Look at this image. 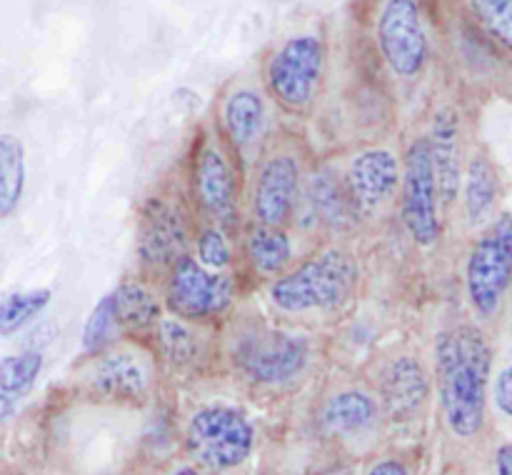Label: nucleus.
<instances>
[{
    "label": "nucleus",
    "instance_id": "f257e3e1",
    "mask_svg": "<svg viewBox=\"0 0 512 475\" xmlns=\"http://www.w3.org/2000/svg\"><path fill=\"white\" fill-rule=\"evenodd\" d=\"M493 348L475 323H458L435 338V383L443 423L458 440H475L488 420Z\"/></svg>",
    "mask_w": 512,
    "mask_h": 475
},
{
    "label": "nucleus",
    "instance_id": "f03ea898",
    "mask_svg": "<svg viewBox=\"0 0 512 475\" xmlns=\"http://www.w3.org/2000/svg\"><path fill=\"white\" fill-rule=\"evenodd\" d=\"M358 260L343 248H328L268 285L270 303L288 315L343 308L358 288Z\"/></svg>",
    "mask_w": 512,
    "mask_h": 475
},
{
    "label": "nucleus",
    "instance_id": "7ed1b4c3",
    "mask_svg": "<svg viewBox=\"0 0 512 475\" xmlns=\"http://www.w3.org/2000/svg\"><path fill=\"white\" fill-rule=\"evenodd\" d=\"M185 448L198 470L228 473L253 455L255 428L233 405H205L185 423Z\"/></svg>",
    "mask_w": 512,
    "mask_h": 475
},
{
    "label": "nucleus",
    "instance_id": "20e7f679",
    "mask_svg": "<svg viewBox=\"0 0 512 475\" xmlns=\"http://www.w3.org/2000/svg\"><path fill=\"white\" fill-rule=\"evenodd\" d=\"M512 275V218L498 215L475 240L465 260V295L480 320H495L503 310Z\"/></svg>",
    "mask_w": 512,
    "mask_h": 475
},
{
    "label": "nucleus",
    "instance_id": "39448f33",
    "mask_svg": "<svg viewBox=\"0 0 512 475\" xmlns=\"http://www.w3.org/2000/svg\"><path fill=\"white\" fill-rule=\"evenodd\" d=\"M400 218L418 248H435L443 235L440 195L428 140L415 138L400 163Z\"/></svg>",
    "mask_w": 512,
    "mask_h": 475
},
{
    "label": "nucleus",
    "instance_id": "423d86ee",
    "mask_svg": "<svg viewBox=\"0 0 512 475\" xmlns=\"http://www.w3.org/2000/svg\"><path fill=\"white\" fill-rule=\"evenodd\" d=\"M325 48L318 35H295L268 63V88L290 113H305L323 80Z\"/></svg>",
    "mask_w": 512,
    "mask_h": 475
},
{
    "label": "nucleus",
    "instance_id": "0eeeda50",
    "mask_svg": "<svg viewBox=\"0 0 512 475\" xmlns=\"http://www.w3.org/2000/svg\"><path fill=\"white\" fill-rule=\"evenodd\" d=\"M235 298V280L228 273L205 270L193 255H183L170 268L165 303L175 318L208 320L225 313Z\"/></svg>",
    "mask_w": 512,
    "mask_h": 475
},
{
    "label": "nucleus",
    "instance_id": "6e6552de",
    "mask_svg": "<svg viewBox=\"0 0 512 475\" xmlns=\"http://www.w3.org/2000/svg\"><path fill=\"white\" fill-rule=\"evenodd\" d=\"M378 48L398 78H415L428 63V35L418 0H388L378 18Z\"/></svg>",
    "mask_w": 512,
    "mask_h": 475
},
{
    "label": "nucleus",
    "instance_id": "1a4fd4ad",
    "mask_svg": "<svg viewBox=\"0 0 512 475\" xmlns=\"http://www.w3.org/2000/svg\"><path fill=\"white\" fill-rule=\"evenodd\" d=\"M238 365L260 385H283L298 378L310 360L308 340L285 330H263L240 340Z\"/></svg>",
    "mask_w": 512,
    "mask_h": 475
},
{
    "label": "nucleus",
    "instance_id": "9d476101",
    "mask_svg": "<svg viewBox=\"0 0 512 475\" xmlns=\"http://www.w3.org/2000/svg\"><path fill=\"white\" fill-rule=\"evenodd\" d=\"M190 233L178 205L163 198H150L143 205L138 223L140 263L150 270H170L188 255Z\"/></svg>",
    "mask_w": 512,
    "mask_h": 475
},
{
    "label": "nucleus",
    "instance_id": "9b49d317",
    "mask_svg": "<svg viewBox=\"0 0 512 475\" xmlns=\"http://www.w3.org/2000/svg\"><path fill=\"white\" fill-rule=\"evenodd\" d=\"M300 185H303V173L298 160L288 153L270 155L258 168L253 200H250L258 225L283 230L298 208Z\"/></svg>",
    "mask_w": 512,
    "mask_h": 475
},
{
    "label": "nucleus",
    "instance_id": "f8f14e48",
    "mask_svg": "<svg viewBox=\"0 0 512 475\" xmlns=\"http://www.w3.org/2000/svg\"><path fill=\"white\" fill-rule=\"evenodd\" d=\"M400 188V160L388 148H368L355 155L345 173V195L353 213L373 215Z\"/></svg>",
    "mask_w": 512,
    "mask_h": 475
},
{
    "label": "nucleus",
    "instance_id": "ddd939ff",
    "mask_svg": "<svg viewBox=\"0 0 512 475\" xmlns=\"http://www.w3.org/2000/svg\"><path fill=\"white\" fill-rule=\"evenodd\" d=\"M195 203L208 215L215 228H230L238 210V185L230 160L215 143H205L195 155L193 168Z\"/></svg>",
    "mask_w": 512,
    "mask_h": 475
},
{
    "label": "nucleus",
    "instance_id": "4468645a",
    "mask_svg": "<svg viewBox=\"0 0 512 475\" xmlns=\"http://www.w3.org/2000/svg\"><path fill=\"white\" fill-rule=\"evenodd\" d=\"M95 358L98 360L88 378L95 393L123 400V403H138L148 398L153 390V373H150L148 360L130 350H105Z\"/></svg>",
    "mask_w": 512,
    "mask_h": 475
},
{
    "label": "nucleus",
    "instance_id": "2eb2a0df",
    "mask_svg": "<svg viewBox=\"0 0 512 475\" xmlns=\"http://www.w3.org/2000/svg\"><path fill=\"white\" fill-rule=\"evenodd\" d=\"M430 158H433L435 180H438L440 208H448L458 200L463 185V133L460 118L453 108H440L433 115L428 138Z\"/></svg>",
    "mask_w": 512,
    "mask_h": 475
},
{
    "label": "nucleus",
    "instance_id": "dca6fc26",
    "mask_svg": "<svg viewBox=\"0 0 512 475\" xmlns=\"http://www.w3.org/2000/svg\"><path fill=\"white\" fill-rule=\"evenodd\" d=\"M430 395V378L425 365L413 355L390 360L380 378V405L395 420L418 413Z\"/></svg>",
    "mask_w": 512,
    "mask_h": 475
},
{
    "label": "nucleus",
    "instance_id": "f3484780",
    "mask_svg": "<svg viewBox=\"0 0 512 475\" xmlns=\"http://www.w3.org/2000/svg\"><path fill=\"white\" fill-rule=\"evenodd\" d=\"M380 418V403L358 388L338 390L320 408V428L333 438H358L375 428Z\"/></svg>",
    "mask_w": 512,
    "mask_h": 475
},
{
    "label": "nucleus",
    "instance_id": "a211bd4d",
    "mask_svg": "<svg viewBox=\"0 0 512 475\" xmlns=\"http://www.w3.org/2000/svg\"><path fill=\"white\" fill-rule=\"evenodd\" d=\"M223 128L240 155L255 153L268 130V108L260 93L250 88L230 93L223 103Z\"/></svg>",
    "mask_w": 512,
    "mask_h": 475
},
{
    "label": "nucleus",
    "instance_id": "6ab92c4d",
    "mask_svg": "<svg viewBox=\"0 0 512 475\" xmlns=\"http://www.w3.org/2000/svg\"><path fill=\"white\" fill-rule=\"evenodd\" d=\"M463 203H465V218H468L470 228L488 223L493 218V210L500 198V178L498 168H495L493 158L488 153H475L470 158L468 168L463 170Z\"/></svg>",
    "mask_w": 512,
    "mask_h": 475
},
{
    "label": "nucleus",
    "instance_id": "aec40b11",
    "mask_svg": "<svg viewBox=\"0 0 512 475\" xmlns=\"http://www.w3.org/2000/svg\"><path fill=\"white\" fill-rule=\"evenodd\" d=\"M110 295H113L115 315H118L120 328H155V323L160 318V303L148 285L140 283V280H125Z\"/></svg>",
    "mask_w": 512,
    "mask_h": 475
},
{
    "label": "nucleus",
    "instance_id": "412c9836",
    "mask_svg": "<svg viewBox=\"0 0 512 475\" xmlns=\"http://www.w3.org/2000/svg\"><path fill=\"white\" fill-rule=\"evenodd\" d=\"M245 253H248V263L255 273L275 278L288 268L290 258H293V245H290L285 230L258 225L250 230L248 240H245Z\"/></svg>",
    "mask_w": 512,
    "mask_h": 475
},
{
    "label": "nucleus",
    "instance_id": "4be33fe9",
    "mask_svg": "<svg viewBox=\"0 0 512 475\" xmlns=\"http://www.w3.org/2000/svg\"><path fill=\"white\" fill-rule=\"evenodd\" d=\"M25 193V148L18 135L0 133V220L18 210Z\"/></svg>",
    "mask_w": 512,
    "mask_h": 475
},
{
    "label": "nucleus",
    "instance_id": "5701e85b",
    "mask_svg": "<svg viewBox=\"0 0 512 475\" xmlns=\"http://www.w3.org/2000/svg\"><path fill=\"white\" fill-rule=\"evenodd\" d=\"M50 293L48 288H30V290H15L0 298V338H10V335L20 333L25 325L33 323L45 308H48Z\"/></svg>",
    "mask_w": 512,
    "mask_h": 475
},
{
    "label": "nucleus",
    "instance_id": "b1692460",
    "mask_svg": "<svg viewBox=\"0 0 512 475\" xmlns=\"http://www.w3.org/2000/svg\"><path fill=\"white\" fill-rule=\"evenodd\" d=\"M160 353L170 365H193L200 358V340L188 320L183 318H158L155 323Z\"/></svg>",
    "mask_w": 512,
    "mask_h": 475
},
{
    "label": "nucleus",
    "instance_id": "393cba45",
    "mask_svg": "<svg viewBox=\"0 0 512 475\" xmlns=\"http://www.w3.org/2000/svg\"><path fill=\"white\" fill-rule=\"evenodd\" d=\"M43 370V353L38 350H20V353L0 358V393L10 398L30 393Z\"/></svg>",
    "mask_w": 512,
    "mask_h": 475
},
{
    "label": "nucleus",
    "instance_id": "a878e982",
    "mask_svg": "<svg viewBox=\"0 0 512 475\" xmlns=\"http://www.w3.org/2000/svg\"><path fill=\"white\" fill-rule=\"evenodd\" d=\"M118 315H115L113 295H105L100 298V303L95 305L93 313L88 315V323L83 328V350L85 355H100L105 350H110L113 340L118 338Z\"/></svg>",
    "mask_w": 512,
    "mask_h": 475
},
{
    "label": "nucleus",
    "instance_id": "bb28decb",
    "mask_svg": "<svg viewBox=\"0 0 512 475\" xmlns=\"http://www.w3.org/2000/svg\"><path fill=\"white\" fill-rule=\"evenodd\" d=\"M310 200H313V210L330 225H340L348 220V215L353 213L348 203V195L345 190H340V185L335 183L333 175L320 173L315 175V183L310 185Z\"/></svg>",
    "mask_w": 512,
    "mask_h": 475
},
{
    "label": "nucleus",
    "instance_id": "cd10ccee",
    "mask_svg": "<svg viewBox=\"0 0 512 475\" xmlns=\"http://www.w3.org/2000/svg\"><path fill=\"white\" fill-rule=\"evenodd\" d=\"M485 33L503 48L512 45V0H468Z\"/></svg>",
    "mask_w": 512,
    "mask_h": 475
},
{
    "label": "nucleus",
    "instance_id": "c85d7f7f",
    "mask_svg": "<svg viewBox=\"0 0 512 475\" xmlns=\"http://www.w3.org/2000/svg\"><path fill=\"white\" fill-rule=\"evenodd\" d=\"M195 260L205 270H213V273H223L225 268H230V263H233V250H230L223 230L215 228V225H208V228L200 230L198 238H195Z\"/></svg>",
    "mask_w": 512,
    "mask_h": 475
},
{
    "label": "nucleus",
    "instance_id": "c756f323",
    "mask_svg": "<svg viewBox=\"0 0 512 475\" xmlns=\"http://www.w3.org/2000/svg\"><path fill=\"white\" fill-rule=\"evenodd\" d=\"M493 403L503 418L512 415V370L510 365L500 368V373L493 378Z\"/></svg>",
    "mask_w": 512,
    "mask_h": 475
},
{
    "label": "nucleus",
    "instance_id": "7c9ffc66",
    "mask_svg": "<svg viewBox=\"0 0 512 475\" xmlns=\"http://www.w3.org/2000/svg\"><path fill=\"white\" fill-rule=\"evenodd\" d=\"M365 475H410V468L400 458H380L365 470Z\"/></svg>",
    "mask_w": 512,
    "mask_h": 475
},
{
    "label": "nucleus",
    "instance_id": "2f4dec72",
    "mask_svg": "<svg viewBox=\"0 0 512 475\" xmlns=\"http://www.w3.org/2000/svg\"><path fill=\"white\" fill-rule=\"evenodd\" d=\"M495 475H512V445L500 443L495 450Z\"/></svg>",
    "mask_w": 512,
    "mask_h": 475
},
{
    "label": "nucleus",
    "instance_id": "473e14b6",
    "mask_svg": "<svg viewBox=\"0 0 512 475\" xmlns=\"http://www.w3.org/2000/svg\"><path fill=\"white\" fill-rule=\"evenodd\" d=\"M15 413V400L10 395L0 393V423H5L8 418H13Z\"/></svg>",
    "mask_w": 512,
    "mask_h": 475
},
{
    "label": "nucleus",
    "instance_id": "72a5a7b5",
    "mask_svg": "<svg viewBox=\"0 0 512 475\" xmlns=\"http://www.w3.org/2000/svg\"><path fill=\"white\" fill-rule=\"evenodd\" d=\"M170 475H203V470H198L195 465H178Z\"/></svg>",
    "mask_w": 512,
    "mask_h": 475
}]
</instances>
